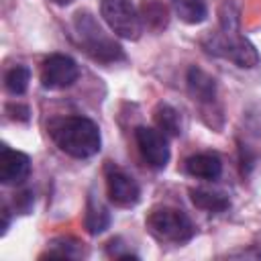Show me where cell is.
<instances>
[{
  "label": "cell",
  "instance_id": "17",
  "mask_svg": "<svg viewBox=\"0 0 261 261\" xmlns=\"http://www.w3.org/2000/svg\"><path fill=\"white\" fill-rule=\"evenodd\" d=\"M29 80H31L29 67H24V65H14V67H10V69L6 71V75H4V86H6V90H8L10 94L20 96V94L27 92Z\"/></svg>",
  "mask_w": 261,
  "mask_h": 261
},
{
  "label": "cell",
  "instance_id": "12",
  "mask_svg": "<svg viewBox=\"0 0 261 261\" xmlns=\"http://www.w3.org/2000/svg\"><path fill=\"white\" fill-rule=\"evenodd\" d=\"M190 198H192V204L196 208H200L204 212H212V214L224 212L230 206V200L226 194L216 192V190H208V188H192Z\"/></svg>",
  "mask_w": 261,
  "mask_h": 261
},
{
  "label": "cell",
  "instance_id": "5",
  "mask_svg": "<svg viewBox=\"0 0 261 261\" xmlns=\"http://www.w3.org/2000/svg\"><path fill=\"white\" fill-rule=\"evenodd\" d=\"M100 12L114 35L128 41H137L141 37L143 20L130 0H102Z\"/></svg>",
  "mask_w": 261,
  "mask_h": 261
},
{
  "label": "cell",
  "instance_id": "15",
  "mask_svg": "<svg viewBox=\"0 0 261 261\" xmlns=\"http://www.w3.org/2000/svg\"><path fill=\"white\" fill-rule=\"evenodd\" d=\"M175 14L188 24H200L208 16V8L204 0H169Z\"/></svg>",
  "mask_w": 261,
  "mask_h": 261
},
{
  "label": "cell",
  "instance_id": "20",
  "mask_svg": "<svg viewBox=\"0 0 261 261\" xmlns=\"http://www.w3.org/2000/svg\"><path fill=\"white\" fill-rule=\"evenodd\" d=\"M259 257H261V253H259Z\"/></svg>",
  "mask_w": 261,
  "mask_h": 261
},
{
  "label": "cell",
  "instance_id": "8",
  "mask_svg": "<svg viewBox=\"0 0 261 261\" xmlns=\"http://www.w3.org/2000/svg\"><path fill=\"white\" fill-rule=\"evenodd\" d=\"M135 141L139 147L141 157L147 161L153 169H163L169 161V147L165 141V135L151 126H137L135 128Z\"/></svg>",
  "mask_w": 261,
  "mask_h": 261
},
{
  "label": "cell",
  "instance_id": "7",
  "mask_svg": "<svg viewBox=\"0 0 261 261\" xmlns=\"http://www.w3.org/2000/svg\"><path fill=\"white\" fill-rule=\"evenodd\" d=\"M80 75L77 63L61 53L49 55L41 65V84L47 90H65Z\"/></svg>",
  "mask_w": 261,
  "mask_h": 261
},
{
  "label": "cell",
  "instance_id": "6",
  "mask_svg": "<svg viewBox=\"0 0 261 261\" xmlns=\"http://www.w3.org/2000/svg\"><path fill=\"white\" fill-rule=\"evenodd\" d=\"M106 194L114 206L130 208L141 200V188L133 175L116 165L106 167Z\"/></svg>",
  "mask_w": 261,
  "mask_h": 261
},
{
  "label": "cell",
  "instance_id": "14",
  "mask_svg": "<svg viewBox=\"0 0 261 261\" xmlns=\"http://www.w3.org/2000/svg\"><path fill=\"white\" fill-rule=\"evenodd\" d=\"M153 118H155L157 128L163 135L177 137L181 133V116H179V112L173 106H169V104H157V108L153 112Z\"/></svg>",
  "mask_w": 261,
  "mask_h": 261
},
{
  "label": "cell",
  "instance_id": "9",
  "mask_svg": "<svg viewBox=\"0 0 261 261\" xmlns=\"http://www.w3.org/2000/svg\"><path fill=\"white\" fill-rule=\"evenodd\" d=\"M29 171H31L29 155L2 145V149H0V181L6 186L20 184L27 179Z\"/></svg>",
  "mask_w": 261,
  "mask_h": 261
},
{
  "label": "cell",
  "instance_id": "13",
  "mask_svg": "<svg viewBox=\"0 0 261 261\" xmlns=\"http://www.w3.org/2000/svg\"><path fill=\"white\" fill-rule=\"evenodd\" d=\"M84 224H86V230L90 234H100L108 228L110 224V212L108 208L96 200L94 196L88 198V204H86V216H84Z\"/></svg>",
  "mask_w": 261,
  "mask_h": 261
},
{
  "label": "cell",
  "instance_id": "3",
  "mask_svg": "<svg viewBox=\"0 0 261 261\" xmlns=\"http://www.w3.org/2000/svg\"><path fill=\"white\" fill-rule=\"evenodd\" d=\"M204 49L212 55L224 57L239 67H255L259 65V53L243 35H239V29H220L218 33H212L204 39Z\"/></svg>",
  "mask_w": 261,
  "mask_h": 261
},
{
  "label": "cell",
  "instance_id": "4",
  "mask_svg": "<svg viewBox=\"0 0 261 261\" xmlns=\"http://www.w3.org/2000/svg\"><path fill=\"white\" fill-rule=\"evenodd\" d=\"M147 228L155 239L165 243H175V245L188 243L196 232L190 216L184 210H177L171 206L153 208L147 216Z\"/></svg>",
  "mask_w": 261,
  "mask_h": 261
},
{
  "label": "cell",
  "instance_id": "16",
  "mask_svg": "<svg viewBox=\"0 0 261 261\" xmlns=\"http://www.w3.org/2000/svg\"><path fill=\"white\" fill-rule=\"evenodd\" d=\"M141 20H145L149 29L161 31L167 27V20H169L167 8L159 0H145L141 6Z\"/></svg>",
  "mask_w": 261,
  "mask_h": 261
},
{
  "label": "cell",
  "instance_id": "19",
  "mask_svg": "<svg viewBox=\"0 0 261 261\" xmlns=\"http://www.w3.org/2000/svg\"><path fill=\"white\" fill-rule=\"evenodd\" d=\"M57 4H67V2H71V0H55Z\"/></svg>",
  "mask_w": 261,
  "mask_h": 261
},
{
  "label": "cell",
  "instance_id": "1",
  "mask_svg": "<svg viewBox=\"0 0 261 261\" xmlns=\"http://www.w3.org/2000/svg\"><path fill=\"white\" fill-rule=\"evenodd\" d=\"M53 143L69 157L88 159L100 151L102 137L94 120L86 116H63L49 124Z\"/></svg>",
  "mask_w": 261,
  "mask_h": 261
},
{
  "label": "cell",
  "instance_id": "10",
  "mask_svg": "<svg viewBox=\"0 0 261 261\" xmlns=\"http://www.w3.org/2000/svg\"><path fill=\"white\" fill-rule=\"evenodd\" d=\"M186 171L192 177L214 181L222 173V161L216 153H198L186 159Z\"/></svg>",
  "mask_w": 261,
  "mask_h": 261
},
{
  "label": "cell",
  "instance_id": "2",
  "mask_svg": "<svg viewBox=\"0 0 261 261\" xmlns=\"http://www.w3.org/2000/svg\"><path fill=\"white\" fill-rule=\"evenodd\" d=\"M73 27H75V33L80 37L82 47L94 59L104 61V63H112V61H118L124 57L120 45L114 43V39H110L102 31V27L96 22V18L90 12H77L73 18Z\"/></svg>",
  "mask_w": 261,
  "mask_h": 261
},
{
  "label": "cell",
  "instance_id": "18",
  "mask_svg": "<svg viewBox=\"0 0 261 261\" xmlns=\"http://www.w3.org/2000/svg\"><path fill=\"white\" fill-rule=\"evenodd\" d=\"M8 112H14V114H10V118H14V120H29V108L27 106L10 104L8 106Z\"/></svg>",
  "mask_w": 261,
  "mask_h": 261
},
{
  "label": "cell",
  "instance_id": "11",
  "mask_svg": "<svg viewBox=\"0 0 261 261\" xmlns=\"http://www.w3.org/2000/svg\"><path fill=\"white\" fill-rule=\"evenodd\" d=\"M186 82H188V92H190V96L194 100H198V102H214V98H216V80L210 73H206L204 69L192 65L188 69Z\"/></svg>",
  "mask_w": 261,
  "mask_h": 261
}]
</instances>
